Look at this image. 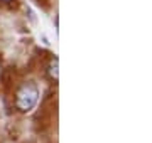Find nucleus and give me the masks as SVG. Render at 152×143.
<instances>
[{
    "label": "nucleus",
    "instance_id": "nucleus-3",
    "mask_svg": "<svg viewBox=\"0 0 152 143\" xmlns=\"http://www.w3.org/2000/svg\"><path fill=\"white\" fill-rule=\"evenodd\" d=\"M2 4H9V2H12V0H0Z\"/></svg>",
    "mask_w": 152,
    "mask_h": 143
},
{
    "label": "nucleus",
    "instance_id": "nucleus-2",
    "mask_svg": "<svg viewBox=\"0 0 152 143\" xmlns=\"http://www.w3.org/2000/svg\"><path fill=\"white\" fill-rule=\"evenodd\" d=\"M48 76H49V79H53V81H58V79H59V59H58V57H53V59L49 61Z\"/></svg>",
    "mask_w": 152,
    "mask_h": 143
},
{
    "label": "nucleus",
    "instance_id": "nucleus-4",
    "mask_svg": "<svg viewBox=\"0 0 152 143\" xmlns=\"http://www.w3.org/2000/svg\"><path fill=\"white\" fill-rule=\"evenodd\" d=\"M0 74H2V64H0Z\"/></svg>",
    "mask_w": 152,
    "mask_h": 143
},
{
    "label": "nucleus",
    "instance_id": "nucleus-1",
    "mask_svg": "<svg viewBox=\"0 0 152 143\" xmlns=\"http://www.w3.org/2000/svg\"><path fill=\"white\" fill-rule=\"evenodd\" d=\"M39 86L34 81H24L15 91V110L20 113H31L39 103Z\"/></svg>",
    "mask_w": 152,
    "mask_h": 143
}]
</instances>
